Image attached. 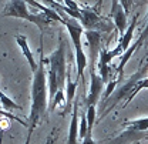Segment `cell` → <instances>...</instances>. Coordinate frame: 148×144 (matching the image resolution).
<instances>
[{
    "mask_svg": "<svg viewBox=\"0 0 148 144\" xmlns=\"http://www.w3.org/2000/svg\"><path fill=\"white\" fill-rule=\"evenodd\" d=\"M66 104L64 108L61 110V116H66L67 113L73 111V101H74V96H75V91H77V86H78V81L70 80V70L67 69V79H66Z\"/></svg>",
    "mask_w": 148,
    "mask_h": 144,
    "instance_id": "ba28073f",
    "label": "cell"
},
{
    "mask_svg": "<svg viewBox=\"0 0 148 144\" xmlns=\"http://www.w3.org/2000/svg\"><path fill=\"white\" fill-rule=\"evenodd\" d=\"M14 40L17 41V44L20 46V49H21V52L24 54V57L27 59V61H29V66H30V70L33 73H36L37 70V64L36 60H34V56L32 53V50H30V47H29V43H27V39L26 36H21V34H16L14 36Z\"/></svg>",
    "mask_w": 148,
    "mask_h": 144,
    "instance_id": "30bf717a",
    "label": "cell"
},
{
    "mask_svg": "<svg viewBox=\"0 0 148 144\" xmlns=\"http://www.w3.org/2000/svg\"><path fill=\"white\" fill-rule=\"evenodd\" d=\"M87 64H88V60H87V56L84 53V50H77L75 52V67H77V77H75V80L77 81L84 77V70H86Z\"/></svg>",
    "mask_w": 148,
    "mask_h": 144,
    "instance_id": "7c38bea8",
    "label": "cell"
},
{
    "mask_svg": "<svg viewBox=\"0 0 148 144\" xmlns=\"http://www.w3.org/2000/svg\"><path fill=\"white\" fill-rule=\"evenodd\" d=\"M30 140H32V134H27V138H26V143L24 144H30Z\"/></svg>",
    "mask_w": 148,
    "mask_h": 144,
    "instance_id": "cb8c5ba5",
    "label": "cell"
},
{
    "mask_svg": "<svg viewBox=\"0 0 148 144\" xmlns=\"http://www.w3.org/2000/svg\"><path fill=\"white\" fill-rule=\"evenodd\" d=\"M40 61L37 63V70L33 73L32 84V110L29 116V133L32 134L41 119H47V69L46 60L43 57V47L40 46Z\"/></svg>",
    "mask_w": 148,
    "mask_h": 144,
    "instance_id": "6da1fadb",
    "label": "cell"
},
{
    "mask_svg": "<svg viewBox=\"0 0 148 144\" xmlns=\"http://www.w3.org/2000/svg\"><path fill=\"white\" fill-rule=\"evenodd\" d=\"M140 47V43H134L131 47H130L127 52H124L123 53V56L120 57L121 60H120V64H118V67H117V73H118V80L123 77V73H124V67H125V64L128 63V60L131 59V56L134 54V52L137 50Z\"/></svg>",
    "mask_w": 148,
    "mask_h": 144,
    "instance_id": "4fadbf2b",
    "label": "cell"
},
{
    "mask_svg": "<svg viewBox=\"0 0 148 144\" xmlns=\"http://www.w3.org/2000/svg\"><path fill=\"white\" fill-rule=\"evenodd\" d=\"M117 84H118V80H110V83L107 84L106 91H104V101H107L108 96H110L111 93L114 91V89H115V86H117Z\"/></svg>",
    "mask_w": 148,
    "mask_h": 144,
    "instance_id": "ffe728a7",
    "label": "cell"
},
{
    "mask_svg": "<svg viewBox=\"0 0 148 144\" xmlns=\"http://www.w3.org/2000/svg\"><path fill=\"white\" fill-rule=\"evenodd\" d=\"M111 17L114 20V24H115V27L118 29L120 34L123 36V34L127 32L128 26H127V14H125L123 6H121L118 1H112V6H111Z\"/></svg>",
    "mask_w": 148,
    "mask_h": 144,
    "instance_id": "52a82bcc",
    "label": "cell"
},
{
    "mask_svg": "<svg viewBox=\"0 0 148 144\" xmlns=\"http://www.w3.org/2000/svg\"><path fill=\"white\" fill-rule=\"evenodd\" d=\"M137 20H138V16H134L132 20H131V24L128 26V29H127V32L121 36V40H120V46H121V49H123V53L124 52H127L130 49V44H131V39L134 36V30H135V27H137Z\"/></svg>",
    "mask_w": 148,
    "mask_h": 144,
    "instance_id": "8fae6325",
    "label": "cell"
},
{
    "mask_svg": "<svg viewBox=\"0 0 148 144\" xmlns=\"http://www.w3.org/2000/svg\"><path fill=\"white\" fill-rule=\"evenodd\" d=\"M57 131H58V128L54 127L51 130V133L49 134V137H47V140H46L44 144H56V141H57Z\"/></svg>",
    "mask_w": 148,
    "mask_h": 144,
    "instance_id": "44dd1931",
    "label": "cell"
},
{
    "mask_svg": "<svg viewBox=\"0 0 148 144\" xmlns=\"http://www.w3.org/2000/svg\"><path fill=\"white\" fill-rule=\"evenodd\" d=\"M147 39H148V23H147V27L144 29V32H141V36H140V39L137 40V43H140V44H141V43H143V41H145Z\"/></svg>",
    "mask_w": 148,
    "mask_h": 144,
    "instance_id": "7402d4cb",
    "label": "cell"
},
{
    "mask_svg": "<svg viewBox=\"0 0 148 144\" xmlns=\"http://www.w3.org/2000/svg\"><path fill=\"white\" fill-rule=\"evenodd\" d=\"M0 104H1V108L6 110V111H9V110H23L21 106H18L12 99H9L1 90H0Z\"/></svg>",
    "mask_w": 148,
    "mask_h": 144,
    "instance_id": "9a60e30c",
    "label": "cell"
},
{
    "mask_svg": "<svg viewBox=\"0 0 148 144\" xmlns=\"http://www.w3.org/2000/svg\"><path fill=\"white\" fill-rule=\"evenodd\" d=\"M3 16L6 17H17L29 20L30 23H34L37 27L40 29V32L43 33L44 29L50 24V20L44 16V13H38V12H32L27 9V1L23 0H12L9 1L4 9H3Z\"/></svg>",
    "mask_w": 148,
    "mask_h": 144,
    "instance_id": "7a4b0ae2",
    "label": "cell"
},
{
    "mask_svg": "<svg viewBox=\"0 0 148 144\" xmlns=\"http://www.w3.org/2000/svg\"><path fill=\"white\" fill-rule=\"evenodd\" d=\"M83 144H95V141L92 140L91 134H87V136H86V138L83 140Z\"/></svg>",
    "mask_w": 148,
    "mask_h": 144,
    "instance_id": "603a6c76",
    "label": "cell"
},
{
    "mask_svg": "<svg viewBox=\"0 0 148 144\" xmlns=\"http://www.w3.org/2000/svg\"><path fill=\"white\" fill-rule=\"evenodd\" d=\"M80 13H81V26L86 30L92 32H110V26L107 24V19H103L97 10L90 9L87 6H80Z\"/></svg>",
    "mask_w": 148,
    "mask_h": 144,
    "instance_id": "277c9868",
    "label": "cell"
},
{
    "mask_svg": "<svg viewBox=\"0 0 148 144\" xmlns=\"http://www.w3.org/2000/svg\"><path fill=\"white\" fill-rule=\"evenodd\" d=\"M71 121H70V128H69V140L67 144H77L78 140V127H80V114H78V100L75 99L73 104V111H71Z\"/></svg>",
    "mask_w": 148,
    "mask_h": 144,
    "instance_id": "9c48e42d",
    "label": "cell"
},
{
    "mask_svg": "<svg viewBox=\"0 0 148 144\" xmlns=\"http://www.w3.org/2000/svg\"><path fill=\"white\" fill-rule=\"evenodd\" d=\"M60 33L58 36V47L54 50V53L50 54L46 60V64H49V70L56 73L57 76V83L60 90L66 86V79H67V67H66V41Z\"/></svg>",
    "mask_w": 148,
    "mask_h": 144,
    "instance_id": "3957f363",
    "label": "cell"
},
{
    "mask_svg": "<svg viewBox=\"0 0 148 144\" xmlns=\"http://www.w3.org/2000/svg\"><path fill=\"white\" fill-rule=\"evenodd\" d=\"M104 83L100 76H97L95 72H90V91L86 97V110L91 106H95L100 100V96L103 94Z\"/></svg>",
    "mask_w": 148,
    "mask_h": 144,
    "instance_id": "8992f818",
    "label": "cell"
},
{
    "mask_svg": "<svg viewBox=\"0 0 148 144\" xmlns=\"http://www.w3.org/2000/svg\"><path fill=\"white\" fill-rule=\"evenodd\" d=\"M64 100H66V96H64L63 90H58L57 91V94H56V97L53 99V101L49 104V111H53V110H54L58 104H61Z\"/></svg>",
    "mask_w": 148,
    "mask_h": 144,
    "instance_id": "ac0fdd59",
    "label": "cell"
},
{
    "mask_svg": "<svg viewBox=\"0 0 148 144\" xmlns=\"http://www.w3.org/2000/svg\"><path fill=\"white\" fill-rule=\"evenodd\" d=\"M86 39L88 43V49H90V72H95V63L97 59L101 52V33L100 32H92V30H86Z\"/></svg>",
    "mask_w": 148,
    "mask_h": 144,
    "instance_id": "5b68a950",
    "label": "cell"
},
{
    "mask_svg": "<svg viewBox=\"0 0 148 144\" xmlns=\"http://www.w3.org/2000/svg\"><path fill=\"white\" fill-rule=\"evenodd\" d=\"M3 119H10V120H17L18 123H21L23 126L29 127V124H27V123H24L23 120H20V119H18L17 116H14V114H10L9 111H6V110H3V108L0 107V121H1Z\"/></svg>",
    "mask_w": 148,
    "mask_h": 144,
    "instance_id": "d6986e66",
    "label": "cell"
},
{
    "mask_svg": "<svg viewBox=\"0 0 148 144\" xmlns=\"http://www.w3.org/2000/svg\"><path fill=\"white\" fill-rule=\"evenodd\" d=\"M84 111H86V117H87V134H91L94 123H95V117H97L95 106H91V107H88Z\"/></svg>",
    "mask_w": 148,
    "mask_h": 144,
    "instance_id": "2e32d148",
    "label": "cell"
},
{
    "mask_svg": "<svg viewBox=\"0 0 148 144\" xmlns=\"http://www.w3.org/2000/svg\"><path fill=\"white\" fill-rule=\"evenodd\" d=\"M123 126L127 130H132V131H137V133H144L148 130V117L132 120V121H125Z\"/></svg>",
    "mask_w": 148,
    "mask_h": 144,
    "instance_id": "5bb4252c",
    "label": "cell"
},
{
    "mask_svg": "<svg viewBox=\"0 0 148 144\" xmlns=\"http://www.w3.org/2000/svg\"><path fill=\"white\" fill-rule=\"evenodd\" d=\"M87 136V117H86V111L84 114L80 116V127H78V138L84 140Z\"/></svg>",
    "mask_w": 148,
    "mask_h": 144,
    "instance_id": "e0dca14e",
    "label": "cell"
}]
</instances>
